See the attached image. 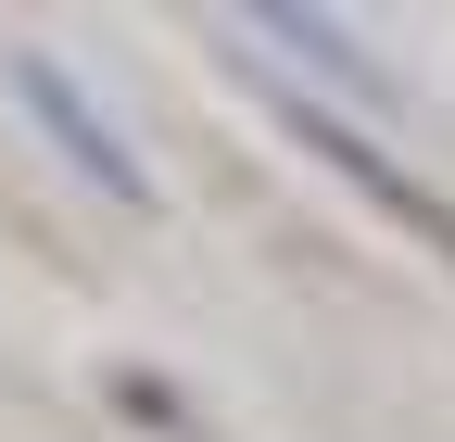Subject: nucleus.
I'll use <instances>...</instances> for the list:
<instances>
[{"label": "nucleus", "instance_id": "nucleus-1", "mask_svg": "<svg viewBox=\"0 0 455 442\" xmlns=\"http://www.w3.org/2000/svg\"><path fill=\"white\" fill-rule=\"evenodd\" d=\"M278 114H291V139H304V152H329V178H355V190H367V202L392 215V228H418V241H430V253L455 265V202H443V190H418L405 164H392L379 139H355V127H341L316 89H278Z\"/></svg>", "mask_w": 455, "mask_h": 442}, {"label": "nucleus", "instance_id": "nucleus-2", "mask_svg": "<svg viewBox=\"0 0 455 442\" xmlns=\"http://www.w3.org/2000/svg\"><path fill=\"white\" fill-rule=\"evenodd\" d=\"M13 101L38 114V139H51V152H76V164H89V190H114L127 215H152V164L101 127V101H89L64 64H51V51H13Z\"/></svg>", "mask_w": 455, "mask_h": 442}, {"label": "nucleus", "instance_id": "nucleus-3", "mask_svg": "<svg viewBox=\"0 0 455 442\" xmlns=\"http://www.w3.org/2000/svg\"><path fill=\"white\" fill-rule=\"evenodd\" d=\"M241 38H253V51H291V64L316 76V101H329V89H355V101H392V76L367 64V51L341 38V26H316V13H291V0H253V13H241Z\"/></svg>", "mask_w": 455, "mask_h": 442}]
</instances>
